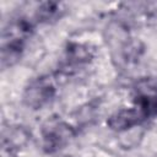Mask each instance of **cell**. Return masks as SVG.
Listing matches in <instances>:
<instances>
[{
  "label": "cell",
  "instance_id": "7",
  "mask_svg": "<svg viewBox=\"0 0 157 157\" xmlns=\"http://www.w3.org/2000/svg\"><path fill=\"white\" fill-rule=\"evenodd\" d=\"M144 115L136 107L131 108H120L115 110L107 120V125L110 130L117 132H123L130 130L142 123H145Z\"/></svg>",
  "mask_w": 157,
  "mask_h": 157
},
{
  "label": "cell",
  "instance_id": "3",
  "mask_svg": "<svg viewBox=\"0 0 157 157\" xmlns=\"http://www.w3.org/2000/svg\"><path fill=\"white\" fill-rule=\"evenodd\" d=\"M58 93L56 81L52 75H42L32 78L22 93L23 104L33 110L43 109L50 104Z\"/></svg>",
  "mask_w": 157,
  "mask_h": 157
},
{
  "label": "cell",
  "instance_id": "8",
  "mask_svg": "<svg viewBox=\"0 0 157 157\" xmlns=\"http://www.w3.org/2000/svg\"><path fill=\"white\" fill-rule=\"evenodd\" d=\"M66 7L63 2L58 1H44L39 2L34 11V18L39 23L52 25L58 21L65 15Z\"/></svg>",
  "mask_w": 157,
  "mask_h": 157
},
{
  "label": "cell",
  "instance_id": "6",
  "mask_svg": "<svg viewBox=\"0 0 157 157\" xmlns=\"http://www.w3.org/2000/svg\"><path fill=\"white\" fill-rule=\"evenodd\" d=\"M31 140L29 131L18 124H11L2 128L1 144L2 150L9 155H17L22 148H25Z\"/></svg>",
  "mask_w": 157,
  "mask_h": 157
},
{
  "label": "cell",
  "instance_id": "2",
  "mask_svg": "<svg viewBox=\"0 0 157 157\" xmlns=\"http://www.w3.org/2000/svg\"><path fill=\"white\" fill-rule=\"evenodd\" d=\"M76 134V128L70 123L59 118L48 119L40 129L42 148L48 155L58 153L75 139Z\"/></svg>",
  "mask_w": 157,
  "mask_h": 157
},
{
  "label": "cell",
  "instance_id": "1",
  "mask_svg": "<svg viewBox=\"0 0 157 157\" xmlns=\"http://www.w3.org/2000/svg\"><path fill=\"white\" fill-rule=\"evenodd\" d=\"M34 33V22L26 16H16L6 22L1 32V66L17 64L25 52L26 43Z\"/></svg>",
  "mask_w": 157,
  "mask_h": 157
},
{
  "label": "cell",
  "instance_id": "5",
  "mask_svg": "<svg viewBox=\"0 0 157 157\" xmlns=\"http://www.w3.org/2000/svg\"><path fill=\"white\" fill-rule=\"evenodd\" d=\"M93 58L94 50L90 44L82 42H69L59 63V70L63 75H72L91 64Z\"/></svg>",
  "mask_w": 157,
  "mask_h": 157
},
{
  "label": "cell",
  "instance_id": "9",
  "mask_svg": "<svg viewBox=\"0 0 157 157\" xmlns=\"http://www.w3.org/2000/svg\"><path fill=\"white\" fill-rule=\"evenodd\" d=\"M94 110H96V107L92 105L91 103L82 107L80 110H77V123L80 125H87L90 124L93 119H94Z\"/></svg>",
  "mask_w": 157,
  "mask_h": 157
},
{
  "label": "cell",
  "instance_id": "4",
  "mask_svg": "<svg viewBox=\"0 0 157 157\" xmlns=\"http://www.w3.org/2000/svg\"><path fill=\"white\" fill-rule=\"evenodd\" d=\"M132 101L145 120L157 117V78L142 77L132 86Z\"/></svg>",
  "mask_w": 157,
  "mask_h": 157
}]
</instances>
